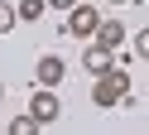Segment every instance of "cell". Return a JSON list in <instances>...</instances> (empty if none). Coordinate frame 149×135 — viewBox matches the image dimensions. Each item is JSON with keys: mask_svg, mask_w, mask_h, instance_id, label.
Here are the masks:
<instances>
[{"mask_svg": "<svg viewBox=\"0 0 149 135\" xmlns=\"http://www.w3.org/2000/svg\"><path fill=\"white\" fill-rule=\"evenodd\" d=\"M82 68H87L91 77H101V72H111V68H116V53H111V48H101L96 39H91L87 53H82Z\"/></svg>", "mask_w": 149, "mask_h": 135, "instance_id": "4", "label": "cell"}, {"mask_svg": "<svg viewBox=\"0 0 149 135\" xmlns=\"http://www.w3.org/2000/svg\"><path fill=\"white\" fill-rule=\"evenodd\" d=\"M125 96H130V72L125 68H111V72L91 77V101L96 106H120Z\"/></svg>", "mask_w": 149, "mask_h": 135, "instance_id": "1", "label": "cell"}, {"mask_svg": "<svg viewBox=\"0 0 149 135\" xmlns=\"http://www.w3.org/2000/svg\"><path fill=\"white\" fill-rule=\"evenodd\" d=\"M63 72H68V63H63L58 53H43V58H39V68H34L39 87H58V82H63Z\"/></svg>", "mask_w": 149, "mask_h": 135, "instance_id": "6", "label": "cell"}, {"mask_svg": "<svg viewBox=\"0 0 149 135\" xmlns=\"http://www.w3.org/2000/svg\"><path fill=\"white\" fill-rule=\"evenodd\" d=\"M111 5H125V0H111Z\"/></svg>", "mask_w": 149, "mask_h": 135, "instance_id": "12", "label": "cell"}, {"mask_svg": "<svg viewBox=\"0 0 149 135\" xmlns=\"http://www.w3.org/2000/svg\"><path fill=\"white\" fill-rule=\"evenodd\" d=\"M29 116H34L39 125H53V121H58V116H63V101H58V87H39V92L29 96Z\"/></svg>", "mask_w": 149, "mask_h": 135, "instance_id": "3", "label": "cell"}, {"mask_svg": "<svg viewBox=\"0 0 149 135\" xmlns=\"http://www.w3.org/2000/svg\"><path fill=\"white\" fill-rule=\"evenodd\" d=\"M43 10H48V0H19V5H15V15H19L24 24H34V19L43 15Z\"/></svg>", "mask_w": 149, "mask_h": 135, "instance_id": "7", "label": "cell"}, {"mask_svg": "<svg viewBox=\"0 0 149 135\" xmlns=\"http://www.w3.org/2000/svg\"><path fill=\"white\" fill-rule=\"evenodd\" d=\"M96 24H101V10L82 0V5H72V10H68V24H63V29H68L72 39H87V44H91V34H96Z\"/></svg>", "mask_w": 149, "mask_h": 135, "instance_id": "2", "label": "cell"}, {"mask_svg": "<svg viewBox=\"0 0 149 135\" xmlns=\"http://www.w3.org/2000/svg\"><path fill=\"white\" fill-rule=\"evenodd\" d=\"M135 58H144V63H149V29H139V34H135Z\"/></svg>", "mask_w": 149, "mask_h": 135, "instance_id": "10", "label": "cell"}, {"mask_svg": "<svg viewBox=\"0 0 149 135\" xmlns=\"http://www.w3.org/2000/svg\"><path fill=\"white\" fill-rule=\"evenodd\" d=\"M10 135H39V121H34L29 111H24V116H15V121H10Z\"/></svg>", "mask_w": 149, "mask_h": 135, "instance_id": "8", "label": "cell"}, {"mask_svg": "<svg viewBox=\"0 0 149 135\" xmlns=\"http://www.w3.org/2000/svg\"><path fill=\"white\" fill-rule=\"evenodd\" d=\"M72 5H82V0H48V10H72Z\"/></svg>", "mask_w": 149, "mask_h": 135, "instance_id": "11", "label": "cell"}, {"mask_svg": "<svg viewBox=\"0 0 149 135\" xmlns=\"http://www.w3.org/2000/svg\"><path fill=\"white\" fill-rule=\"evenodd\" d=\"M15 19H19V15H15V5H10V0H0V34H10Z\"/></svg>", "mask_w": 149, "mask_h": 135, "instance_id": "9", "label": "cell"}, {"mask_svg": "<svg viewBox=\"0 0 149 135\" xmlns=\"http://www.w3.org/2000/svg\"><path fill=\"white\" fill-rule=\"evenodd\" d=\"M91 39H96L101 48H111V53H116V48H120V44L130 39V29L120 24V19H101V24H96V34H91Z\"/></svg>", "mask_w": 149, "mask_h": 135, "instance_id": "5", "label": "cell"}, {"mask_svg": "<svg viewBox=\"0 0 149 135\" xmlns=\"http://www.w3.org/2000/svg\"><path fill=\"white\" fill-rule=\"evenodd\" d=\"M0 96H5V87H0Z\"/></svg>", "mask_w": 149, "mask_h": 135, "instance_id": "13", "label": "cell"}]
</instances>
